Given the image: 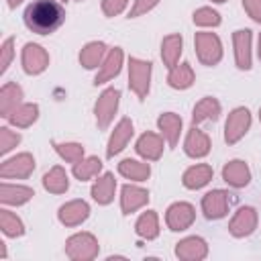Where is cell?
<instances>
[{
    "instance_id": "5",
    "label": "cell",
    "mask_w": 261,
    "mask_h": 261,
    "mask_svg": "<svg viewBox=\"0 0 261 261\" xmlns=\"http://www.w3.org/2000/svg\"><path fill=\"white\" fill-rule=\"evenodd\" d=\"M118 104H120V90L114 86L106 88L98 96V100L94 104V116H96V124L100 130H106L110 126V122L114 120V114L118 110Z\"/></svg>"
},
{
    "instance_id": "1",
    "label": "cell",
    "mask_w": 261,
    "mask_h": 261,
    "mask_svg": "<svg viewBox=\"0 0 261 261\" xmlns=\"http://www.w3.org/2000/svg\"><path fill=\"white\" fill-rule=\"evenodd\" d=\"M22 18L31 33L51 35L65 22V8L57 0H35L27 6Z\"/></svg>"
},
{
    "instance_id": "12",
    "label": "cell",
    "mask_w": 261,
    "mask_h": 261,
    "mask_svg": "<svg viewBox=\"0 0 261 261\" xmlns=\"http://www.w3.org/2000/svg\"><path fill=\"white\" fill-rule=\"evenodd\" d=\"M135 135V126H133V120L128 116L120 118L118 124L114 126V130L110 133V139H108V145H106V157L112 159L114 155H118L126 145L128 141L133 139Z\"/></svg>"
},
{
    "instance_id": "39",
    "label": "cell",
    "mask_w": 261,
    "mask_h": 261,
    "mask_svg": "<svg viewBox=\"0 0 261 261\" xmlns=\"http://www.w3.org/2000/svg\"><path fill=\"white\" fill-rule=\"evenodd\" d=\"M12 57H14V37H6L0 47V73H6Z\"/></svg>"
},
{
    "instance_id": "21",
    "label": "cell",
    "mask_w": 261,
    "mask_h": 261,
    "mask_svg": "<svg viewBox=\"0 0 261 261\" xmlns=\"http://www.w3.org/2000/svg\"><path fill=\"white\" fill-rule=\"evenodd\" d=\"M35 196V190L22 184H0V202L4 206H22Z\"/></svg>"
},
{
    "instance_id": "2",
    "label": "cell",
    "mask_w": 261,
    "mask_h": 261,
    "mask_svg": "<svg viewBox=\"0 0 261 261\" xmlns=\"http://www.w3.org/2000/svg\"><path fill=\"white\" fill-rule=\"evenodd\" d=\"M100 253L98 239L92 232H75L65 241V255L71 261H92Z\"/></svg>"
},
{
    "instance_id": "43",
    "label": "cell",
    "mask_w": 261,
    "mask_h": 261,
    "mask_svg": "<svg viewBox=\"0 0 261 261\" xmlns=\"http://www.w3.org/2000/svg\"><path fill=\"white\" fill-rule=\"evenodd\" d=\"M24 0H6V4H8V8H16L18 4H22Z\"/></svg>"
},
{
    "instance_id": "26",
    "label": "cell",
    "mask_w": 261,
    "mask_h": 261,
    "mask_svg": "<svg viewBox=\"0 0 261 261\" xmlns=\"http://www.w3.org/2000/svg\"><path fill=\"white\" fill-rule=\"evenodd\" d=\"M106 53H108V47H106L104 41H90L80 51V63L86 69H96V67L102 65Z\"/></svg>"
},
{
    "instance_id": "32",
    "label": "cell",
    "mask_w": 261,
    "mask_h": 261,
    "mask_svg": "<svg viewBox=\"0 0 261 261\" xmlns=\"http://www.w3.org/2000/svg\"><path fill=\"white\" fill-rule=\"evenodd\" d=\"M118 173L130 181H147L151 175V167L145 161H137V159H122L118 163Z\"/></svg>"
},
{
    "instance_id": "29",
    "label": "cell",
    "mask_w": 261,
    "mask_h": 261,
    "mask_svg": "<svg viewBox=\"0 0 261 261\" xmlns=\"http://www.w3.org/2000/svg\"><path fill=\"white\" fill-rule=\"evenodd\" d=\"M37 118H39V106L35 102H22L10 112L6 120L16 128H29Z\"/></svg>"
},
{
    "instance_id": "11",
    "label": "cell",
    "mask_w": 261,
    "mask_h": 261,
    "mask_svg": "<svg viewBox=\"0 0 261 261\" xmlns=\"http://www.w3.org/2000/svg\"><path fill=\"white\" fill-rule=\"evenodd\" d=\"M228 194L224 190H210L202 198V212L208 220H220L228 214Z\"/></svg>"
},
{
    "instance_id": "23",
    "label": "cell",
    "mask_w": 261,
    "mask_h": 261,
    "mask_svg": "<svg viewBox=\"0 0 261 261\" xmlns=\"http://www.w3.org/2000/svg\"><path fill=\"white\" fill-rule=\"evenodd\" d=\"M212 175H214L212 165H208V163H196V165H192V167H188L184 171L181 184L188 190H200V188H204V186L210 184Z\"/></svg>"
},
{
    "instance_id": "20",
    "label": "cell",
    "mask_w": 261,
    "mask_h": 261,
    "mask_svg": "<svg viewBox=\"0 0 261 261\" xmlns=\"http://www.w3.org/2000/svg\"><path fill=\"white\" fill-rule=\"evenodd\" d=\"M222 179L230 188L241 190V188L249 186V181H251V169H249V165L243 159H230L222 167Z\"/></svg>"
},
{
    "instance_id": "25",
    "label": "cell",
    "mask_w": 261,
    "mask_h": 261,
    "mask_svg": "<svg viewBox=\"0 0 261 261\" xmlns=\"http://www.w3.org/2000/svg\"><path fill=\"white\" fill-rule=\"evenodd\" d=\"M181 51H184V39H181L179 33L163 37V41H161V61L167 69H171L179 63Z\"/></svg>"
},
{
    "instance_id": "15",
    "label": "cell",
    "mask_w": 261,
    "mask_h": 261,
    "mask_svg": "<svg viewBox=\"0 0 261 261\" xmlns=\"http://www.w3.org/2000/svg\"><path fill=\"white\" fill-rule=\"evenodd\" d=\"M122 61H124V53H122L120 47L108 49V53H106L102 65L98 67V73H96V77H94V84L100 86V84H106V82L114 80V77L120 73V69H122Z\"/></svg>"
},
{
    "instance_id": "44",
    "label": "cell",
    "mask_w": 261,
    "mask_h": 261,
    "mask_svg": "<svg viewBox=\"0 0 261 261\" xmlns=\"http://www.w3.org/2000/svg\"><path fill=\"white\" fill-rule=\"evenodd\" d=\"M257 55L261 59V33H259V39H257Z\"/></svg>"
},
{
    "instance_id": "36",
    "label": "cell",
    "mask_w": 261,
    "mask_h": 261,
    "mask_svg": "<svg viewBox=\"0 0 261 261\" xmlns=\"http://www.w3.org/2000/svg\"><path fill=\"white\" fill-rule=\"evenodd\" d=\"M57 155L67 163H77L84 159V145L82 143H53Z\"/></svg>"
},
{
    "instance_id": "18",
    "label": "cell",
    "mask_w": 261,
    "mask_h": 261,
    "mask_svg": "<svg viewBox=\"0 0 261 261\" xmlns=\"http://www.w3.org/2000/svg\"><path fill=\"white\" fill-rule=\"evenodd\" d=\"M149 202V192L141 186L126 184L120 188V210L122 214H133Z\"/></svg>"
},
{
    "instance_id": "33",
    "label": "cell",
    "mask_w": 261,
    "mask_h": 261,
    "mask_svg": "<svg viewBox=\"0 0 261 261\" xmlns=\"http://www.w3.org/2000/svg\"><path fill=\"white\" fill-rule=\"evenodd\" d=\"M135 232H137L141 239H145V241L157 239V237H159V216H157V212H155V210L143 212V214L137 218V222H135Z\"/></svg>"
},
{
    "instance_id": "8",
    "label": "cell",
    "mask_w": 261,
    "mask_h": 261,
    "mask_svg": "<svg viewBox=\"0 0 261 261\" xmlns=\"http://www.w3.org/2000/svg\"><path fill=\"white\" fill-rule=\"evenodd\" d=\"M196 220V210L190 202H173L165 212V224L173 232L188 230Z\"/></svg>"
},
{
    "instance_id": "38",
    "label": "cell",
    "mask_w": 261,
    "mask_h": 261,
    "mask_svg": "<svg viewBox=\"0 0 261 261\" xmlns=\"http://www.w3.org/2000/svg\"><path fill=\"white\" fill-rule=\"evenodd\" d=\"M20 143V135L10 130L8 126H0V153L6 155L8 151H12L16 145Z\"/></svg>"
},
{
    "instance_id": "34",
    "label": "cell",
    "mask_w": 261,
    "mask_h": 261,
    "mask_svg": "<svg viewBox=\"0 0 261 261\" xmlns=\"http://www.w3.org/2000/svg\"><path fill=\"white\" fill-rule=\"evenodd\" d=\"M100 171H102V159L100 157H94V155L92 157H84L82 161L73 163V169H71V173L80 181H88V179L96 177Z\"/></svg>"
},
{
    "instance_id": "41",
    "label": "cell",
    "mask_w": 261,
    "mask_h": 261,
    "mask_svg": "<svg viewBox=\"0 0 261 261\" xmlns=\"http://www.w3.org/2000/svg\"><path fill=\"white\" fill-rule=\"evenodd\" d=\"M157 4H159V0H135L133 6H130V10H128V18H137L141 14H147Z\"/></svg>"
},
{
    "instance_id": "46",
    "label": "cell",
    "mask_w": 261,
    "mask_h": 261,
    "mask_svg": "<svg viewBox=\"0 0 261 261\" xmlns=\"http://www.w3.org/2000/svg\"><path fill=\"white\" fill-rule=\"evenodd\" d=\"M259 120H261V108H259Z\"/></svg>"
},
{
    "instance_id": "35",
    "label": "cell",
    "mask_w": 261,
    "mask_h": 261,
    "mask_svg": "<svg viewBox=\"0 0 261 261\" xmlns=\"http://www.w3.org/2000/svg\"><path fill=\"white\" fill-rule=\"evenodd\" d=\"M0 228H2L4 237H10V239H16V237H22V234H24V224H22V220H20L14 212H10V210H6V208L0 210Z\"/></svg>"
},
{
    "instance_id": "48",
    "label": "cell",
    "mask_w": 261,
    "mask_h": 261,
    "mask_svg": "<svg viewBox=\"0 0 261 261\" xmlns=\"http://www.w3.org/2000/svg\"><path fill=\"white\" fill-rule=\"evenodd\" d=\"M77 2H82V0H77Z\"/></svg>"
},
{
    "instance_id": "19",
    "label": "cell",
    "mask_w": 261,
    "mask_h": 261,
    "mask_svg": "<svg viewBox=\"0 0 261 261\" xmlns=\"http://www.w3.org/2000/svg\"><path fill=\"white\" fill-rule=\"evenodd\" d=\"M163 141H165V139H163L161 135L147 130V133H143V135L137 139L135 151H137V155H141L145 161H157V159L163 155Z\"/></svg>"
},
{
    "instance_id": "10",
    "label": "cell",
    "mask_w": 261,
    "mask_h": 261,
    "mask_svg": "<svg viewBox=\"0 0 261 261\" xmlns=\"http://www.w3.org/2000/svg\"><path fill=\"white\" fill-rule=\"evenodd\" d=\"M20 63H22L24 73L39 75L49 67V53L37 43H27L20 53Z\"/></svg>"
},
{
    "instance_id": "4",
    "label": "cell",
    "mask_w": 261,
    "mask_h": 261,
    "mask_svg": "<svg viewBox=\"0 0 261 261\" xmlns=\"http://www.w3.org/2000/svg\"><path fill=\"white\" fill-rule=\"evenodd\" d=\"M151 71L153 63L139 59V57H128V88L137 94L139 100H145L151 88Z\"/></svg>"
},
{
    "instance_id": "9",
    "label": "cell",
    "mask_w": 261,
    "mask_h": 261,
    "mask_svg": "<svg viewBox=\"0 0 261 261\" xmlns=\"http://www.w3.org/2000/svg\"><path fill=\"white\" fill-rule=\"evenodd\" d=\"M257 222H259L257 210L253 206H241L234 212V216L230 218V222H228V232L234 239H245V237H249V234L255 232Z\"/></svg>"
},
{
    "instance_id": "16",
    "label": "cell",
    "mask_w": 261,
    "mask_h": 261,
    "mask_svg": "<svg viewBox=\"0 0 261 261\" xmlns=\"http://www.w3.org/2000/svg\"><path fill=\"white\" fill-rule=\"evenodd\" d=\"M251 41L253 35L249 29H239L232 33V47H234V63L239 69H251Z\"/></svg>"
},
{
    "instance_id": "42",
    "label": "cell",
    "mask_w": 261,
    "mask_h": 261,
    "mask_svg": "<svg viewBox=\"0 0 261 261\" xmlns=\"http://www.w3.org/2000/svg\"><path fill=\"white\" fill-rule=\"evenodd\" d=\"M241 2H243L245 12H247L255 22H261V0H241Z\"/></svg>"
},
{
    "instance_id": "3",
    "label": "cell",
    "mask_w": 261,
    "mask_h": 261,
    "mask_svg": "<svg viewBox=\"0 0 261 261\" xmlns=\"http://www.w3.org/2000/svg\"><path fill=\"white\" fill-rule=\"evenodd\" d=\"M194 47H196V55L198 61L206 67H212L216 63H220L222 59V41L216 33H208V31H200L194 37Z\"/></svg>"
},
{
    "instance_id": "7",
    "label": "cell",
    "mask_w": 261,
    "mask_h": 261,
    "mask_svg": "<svg viewBox=\"0 0 261 261\" xmlns=\"http://www.w3.org/2000/svg\"><path fill=\"white\" fill-rule=\"evenodd\" d=\"M35 171V157L31 153H18L10 159H4L0 165L2 179H27Z\"/></svg>"
},
{
    "instance_id": "30",
    "label": "cell",
    "mask_w": 261,
    "mask_h": 261,
    "mask_svg": "<svg viewBox=\"0 0 261 261\" xmlns=\"http://www.w3.org/2000/svg\"><path fill=\"white\" fill-rule=\"evenodd\" d=\"M194 82H196V75H194V69H192V65L188 61L177 63L167 73V84L173 90H188V88H192Z\"/></svg>"
},
{
    "instance_id": "37",
    "label": "cell",
    "mask_w": 261,
    "mask_h": 261,
    "mask_svg": "<svg viewBox=\"0 0 261 261\" xmlns=\"http://www.w3.org/2000/svg\"><path fill=\"white\" fill-rule=\"evenodd\" d=\"M192 18H194V24H198V27H218L222 20L220 14L210 6H202V8L194 10Z\"/></svg>"
},
{
    "instance_id": "14",
    "label": "cell",
    "mask_w": 261,
    "mask_h": 261,
    "mask_svg": "<svg viewBox=\"0 0 261 261\" xmlns=\"http://www.w3.org/2000/svg\"><path fill=\"white\" fill-rule=\"evenodd\" d=\"M90 216V204L86 200H69L57 210V218L63 226H77Z\"/></svg>"
},
{
    "instance_id": "45",
    "label": "cell",
    "mask_w": 261,
    "mask_h": 261,
    "mask_svg": "<svg viewBox=\"0 0 261 261\" xmlns=\"http://www.w3.org/2000/svg\"><path fill=\"white\" fill-rule=\"evenodd\" d=\"M214 4H222V2H226V0H212Z\"/></svg>"
},
{
    "instance_id": "24",
    "label": "cell",
    "mask_w": 261,
    "mask_h": 261,
    "mask_svg": "<svg viewBox=\"0 0 261 261\" xmlns=\"http://www.w3.org/2000/svg\"><path fill=\"white\" fill-rule=\"evenodd\" d=\"M114 192H116V179H114V173H110V171L102 173L90 190L94 202L100 206H108L114 200Z\"/></svg>"
},
{
    "instance_id": "31",
    "label": "cell",
    "mask_w": 261,
    "mask_h": 261,
    "mask_svg": "<svg viewBox=\"0 0 261 261\" xmlns=\"http://www.w3.org/2000/svg\"><path fill=\"white\" fill-rule=\"evenodd\" d=\"M43 188H45L49 194H65V192L69 190L67 171H65L61 165L51 167V169L43 175Z\"/></svg>"
},
{
    "instance_id": "47",
    "label": "cell",
    "mask_w": 261,
    "mask_h": 261,
    "mask_svg": "<svg viewBox=\"0 0 261 261\" xmlns=\"http://www.w3.org/2000/svg\"><path fill=\"white\" fill-rule=\"evenodd\" d=\"M61 2H67V0H61Z\"/></svg>"
},
{
    "instance_id": "22",
    "label": "cell",
    "mask_w": 261,
    "mask_h": 261,
    "mask_svg": "<svg viewBox=\"0 0 261 261\" xmlns=\"http://www.w3.org/2000/svg\"><path fill=\"white\" fill-rule=\"evenodd\" d=\"M181 116L175 114V112H163L159 114L157 118V128L161 130V137L167 141V145L173 149L177 147V141H179V135H181Z\"/></svg>"
},
{
    "instance_id": "27",
    "label": "cell",
    "mask_w": 261,
    "mask_h": 261,
    "mask_svg": "<svg viewBox=\"0 0 261 261\" xmlns=\"http://www.w3.org/2000/svg\"><path fill=\"white\" fill-rule=\"evenodd\" d=\"M22 104V88L14 82H6L0 88V116L8 118L10 112Z\"/></svg>"
},
{
    "instance_id": "13",
    "label": "cell",
    "mask_w": 261,
    "mask_h": 261,
    "mask_svg": "<svg viewBox=\"0 0 261 261\" xmlns=\"http://www.w3.org/2000/svg\"><path fill=\"white\" fill-rule=\"evenodd\" d=\"M175 257L181 261H202L208 257V243L202 237H186L175 243Z\"/></svg>"
},
{
    "instance_id": "6",
    "label": "cell",
    "mask_w": 261,
    "mask_h": 261,
    "mask_svg": "<svg viewBox=\"0 0 261 261\" xmlns=\"http://www.w3.org/2000/svg\"><path fill=\"white\" fill-rule=\"evenodd\" d=\"M249 128H251V112H249V108L239 106V108L230 110V114L224 122V141L228 145H234L247 135Z\"/></svg>"
},
{
    "instance_id": "28",
    "label": "cell",
    "mask_w": 261,
    "mask_h": 261,
    "mask_svg": "<svg viewBox=\"0 0 261 261\" xmlns=\"http://www.w3.org/2000/svg\"><path fill=\"white\" fill-rule=\"evenodd\" d=\"M220 110H222V106H220V102H218L216 98L204 96V98L194 106V110H192V124H200V122H204V120H218Z\"/></svg>"
},
{
    "instance_id": "17",
    "label": "cell",
    "mask_w": 261,
    "mask_h": 261,
    "mask_svg": "<svg viewBox=\"0 0 261 261\" xmlns=\"http://www.w3.org/2000/svg\"><path fill=\"white\" fill-rule=\"evenodd\" d=\"M210 137L200 130L196 124H192V128L188 130L186 135V141H184V153L192 159H202L210 153Z\"/></svg>"
},
{
    "instance_id": "40",
    "label": "cell",
    "mask_w": 261,
    "mask_h": 261,
    "mask_svg": "<svg viewBox=\"0 0 261 261\" xmlns=\"http://www.w3.org/2000/svg\"><path fill=\"white\" fill-rule=\"evenodd\" d=\"M102 12L104 16L112 18V16H118L126 6H128V0H102Z\"/></svg>"
}]
</instances>
